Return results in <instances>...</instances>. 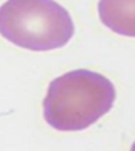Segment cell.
I'll use <instances>...</instances> for the list:
<instances>
[{"label":"cell","mask_w":135,"mask_h":151,"mask_svg":"<svg viewBox=\"0 0 135 151\" xmlns=\"http://www.w3.org/2000/svg\"><path fill=\"white\" fill-rule=\"evenodd\" d=\"M116 88L108 77L90 69H74L53 79L44 98V119L60 132L88 129L111 111Z\"/></svg>","instance_id":"1"},{"label":"cell","mask_w":135,"mask_h":151,"mask_svg":"<svg viewBox=\"0 0 135 151\" xmlns=\"http://www.w3.org/2000/svg\"><path fill=\"white\" fill-rule=\"evenodd\" d=\"M0 34L32 52L65 47L74 35L69 12L53 0H11L0 6Z\"/></svg>","instance_id":"2"}]
</instances>
